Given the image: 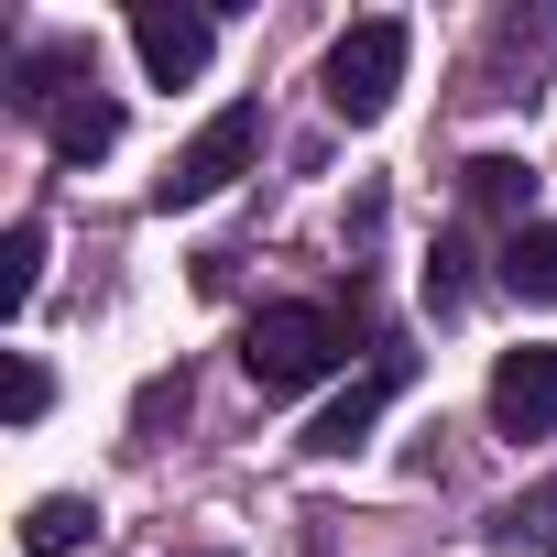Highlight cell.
<instances>
[{
    "instance_id": "6da1fadb",
    "label": "cell",
    "mask_w": 557,
    "mask_h": 557,
    "mask_svg": "<svg viewBox=\"0 0 557 557\" xmlns=\"http://www.w3.org/2000/svg\"><path fill=\"white\" fill-rule=\"evenodd\" d=\"M339 361H350L339 307H262V318L240 329V372H251V394H307V383L339 372Z\"/></svg>"
},
{
    "instance_id": "7a4b0ae2",
    "label": "cell",
    "mask_w": 557,
    "mask_h": 557,
    "mask_svg": "<svg viewBox=\"0 0 557 557\" xmlns=\"http://www.w3.org/2000/svg\"><path fill=\"white\" fill-rule=\"evenodd\" d=\"M405 55H416V34H405L394 12L350 23V34L329 45V110H339V121H383L394 88H405Z\"/></svg>"
},
{
    "instance_id": "3957f363",
    "label": "cell",
    "mask_w": 557,
    "mask_h": 557,
    "mask_svg": "<svg viewBox=\"0 0 557 557\" xmlns=\"http://www.w3.org/2000/svg\"><path fill=\"white\" fill-rule=\"evenodd\" d=\"M251 153H262V110H251V99H230V110H219V121H208V132L153 175V208H164V219H175V208H208L230 175H251Z\"/></svg>"
},
{
    "instance_id": "277c9868",
    "label": "cell",
    "mask_w": 557,
    "mask_h": 557,
    "mask_svg": "<svg viewBox=\"0 0 557 557\" xmlns=\"http://www.w3.org/2000/svg\"><path fill=\"white\" fill-rule=\"evenodd\" d=\"M405 383H416V350H372V372H361V383H350V394H339V405L307 426V448H318V459H350V448L383 426V405H394Z\"/></svg>"
},
{
    "instance_id": "5b68a950",
    "label": "cell",
    "mask_w": 557,
    "mask_h": 557,
    "mask_svg": "<svg viewBox=\"0 0 557 557\" xmlns=\"http://www.w3.org/2000/svg\"><path fill=\"white\" fill-rule=\"evenodd\" d=\"M208 45H219L208 12H175V0H143V12H132V55H143L153 88H186V77L208 66Z\"/></svg>"
},
{
    "instance_id": "8992f818",
    "label": "cell",
    "mask_w": 557,
    "mask_h": 557,
    "mask_svg": "<svg viewBox=\"0 0 557 557\" xmlns=\"http://www.w3.org/2000/svg\"><path fill=\"white\" fill-rule=\"evenodd\" d=\"M492 426L503 437H557V350H503L492 361Z\"/></svg>"
},
{
    "instance_id": "52a82bcc",
    "label": "cell",
    "mask_w": 557,
    "mask_h": 557,
    "mask_svg": "<svg viewBox=\"0 0 557 557\" xmlns=\"http://www.w3.org/2000/svg\"><path fill=\"white\" fill-rule=\"evenodd\" d=\"M45 143H55V164H99V153L121 143V99H110V88H77V99L45 121Z\"/></svg>"
},
{
    "instance_id": "ba28073f",
    "label": "cell",
    "mask_w": 557,
    "mask_h": 557,
    "mask_svg": "<svg viewBox=\"0 0 557 557\" xmlns=\"http://www.w3.org/2000/svg\"><path fill=\"white\" fill-rule=\"evenodd\" d=\"M503 296H524V307H557V219H524V230H503Z\"/></svg>"
},
{
    "instance_id": "9c48e42d",
    "label": "cell",
    "mask_w": 557,
    "mask_h": 557,
    "mask_svg": "<svg viewBox=\"0 0 557 557\" xmlns=\"http://www.w3.org/2000/svg\"><path fill=\"white\" fill-rule=\"evenodd\" d=\"M88 535H99V503H77V492H45V503L23 513V546H34V557H77Z\"/></svg>"
},
{
    "instance_id": "30bf717a",
    "label": "cell",
    "mask_w": 557,
    "mask_h": 557,
    "mask_svg": "<svg viewBox=\"0 0 557 557\" xmlns=\"http://www.w3.org/2000/svg\"><path fill=\"white\" fill-rule=\"evenodd\" d=\"M492 546H503V557H524V546H535V557H557V481H546V492H524V503H503V513H492Z\"/></svg>"
},
{
    "instance_id": "8fae6325",
    "label": "cell",
    "mask_w": 557,
    "mask_h": 557,
    "mask_svg": "<svg viewBox=\"0 0 557 557\" xmlns=\"http://www.w3.org/2000/svg\"><path fill=\"white\" fill-rule=\"evenodd\" d=\"M34 285H45V219H12V240H0V307H34Z\"/></svg>"
},
{
    "instance_id": "7c38bea8",
    "label": "cell",
    "mask_w": 557,
    "mask_h": 557,
    "mask_svg": "<svg viewBox=\"0 0 557 557\" xmlns=\"http://www.w3.org/2000/svg\"><path fill=\"white\" fill-rule=\"evenodd\" d=\"M524 197H535V175H524L513 153H481V164H470V208H492V219L524 230Z\"/></svg>"
},
{
    "instance_id": "4fadbf2b",
    "label": "cell",
    "mask_w": 557,
    "mask_h": 557,
    "mask_svg": "<svg viewBox=\"0 0 557 557\" xmlns=\"http://www.w3.org/2000/svg\"><path fill=\"white\" fill-rule=\"evenodd\" d=\"M186 416V372H164V383H143V405H132V437H164Z\"/></svg>"
},
{
    "instance_id": "5bb4252c",
    "label": "cell",
    "mask_w": 557,
    "mask_h": 557,
    "mask_svg": "<svg viewBox=\"0 0 557 557\" xmlns=\"http://www.w3.org/2000/svg\"><path fill=\"white\" fill-rule=\"evenodd\" d=\"M0 405H12V426H34V416L55 405V383H45V361H12V394H0Z\"/></svg>"
},
{
    "instance_id": "9a60e30c",
    "label": "cell",
    "mask_w": 557,
    "mask_h": 557,
    "mask_svg": "<svg viewBox=\"0 0 557 557\" xmlns=\"http://www.w3.org/2000/svg\"><path fill=\"white\" fill-rule=\"evenodd\" d=\"M208 557H219V546H208Z\"/></svg>"
}]
</instances>
